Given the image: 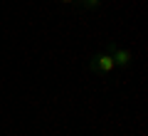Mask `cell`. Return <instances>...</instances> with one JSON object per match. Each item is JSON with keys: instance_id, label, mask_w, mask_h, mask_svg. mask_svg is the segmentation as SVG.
Instances as JSON below:
<instances>
[{"instance_id": "2", "label": "cell", "mask_w": 148, "mask_h": 136, "mask_svg": "<svg viewBox=\"0 0 148 136\" xmlns=\"http://www.w3.org/2000/svg\"><path fill=\"white\" fill-rule=\"evenodd\" d=\"M111 59H114V64H116V67L128 69V67H131L133 55H131V50H126V47H111Z\"/></svg>"}, {"instance_id": "3", "label": "cell", "mask_w": 148, "mask_h": 136, "mask_svg": "<svg viewBox=\"0 0 148 136\" xmlns=\"http://www.w3.org/2000/svg\"><path fill=\"white\" fill-rule=\"evenodd\" d=\"M77 5H82L84 10H94V8L101 5V0H77Z\"/></svg>"}, {"instance_id": "1", "label": "cell", "mask_w": 148, "mask_h": 136, "mask_svg": "<svg viewBox=\"0 0 148 136\" xmlns=\"http://www.w3.org/2000/svg\"><path fill=\"white\" fill-rule=\"evenodd\" d=\"M114 59H111V52H101V55H94L89 62V72H96V74H109L114 72Z\"/></svg>"}, {"instance_id": "4", "label": "cell", "mask_w": 148, "mask_h": 136, "mask_svg": "<svg viewBox=\"0 0 148 136\" xmlns=\"http://www.w3.org/2000/svg\"><path fill=\"white\" fill-rule=\"evenodd\" d=\"M59 3H64V5H69V3H77V0H59Z\"/></svg>"}]
</instances>
